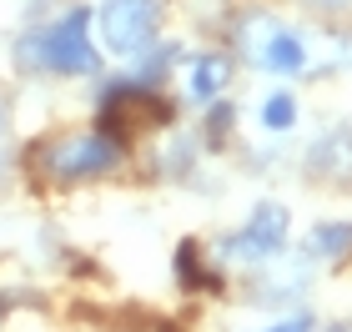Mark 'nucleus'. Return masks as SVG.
<instances>
[{
  "instance_id": "nucleus-2",
  "label": "nucleus",
  "mask_w": 352,
  "mask_h": 332,
  "mask_svg": "<svg viewBox=\"0 0 352 332\" xmlns=\"http://www.w3.org/2000/svg\"><path fill=\"white\" fill-rule=\"evenodd\" d=\"M91 30L111 56H146L162 36V0H106L91 15Z\"/></svg>"
},
{
  "instance_id": "nucleus-1",
  "label": "nucleus",
  "mask_w": 352,
  "mask_h": 332,
  "mask_svg": "<svg viewBox=\"0 0 352 332\" xmlns=\"http://www.w3.org/2000/svg\"><path fill=\"white\" fill-rule=\"evenodd\" d=\"M21 66L30 71H51V76H96L101 71V51L91 41V10L76 5L66 15H56L51 25L30 30V36L15 45Z\"/></svg>"
},
{
  "instance_id": "nucleus-4",
  "label": "nucleus",
  "mask_w": 352,
  "mask_h": 332,
  "mask_svg": "<svg viewBox=\"0 0 352 332\" xmlns=\"http://www.w3.org/2000/svg\"><path fill=\"white\" fill-rule=\"evenodd\" d=\"M242 51L252 66H262L272 76H297L307 71V41L292 25L272 21V15H247L242 21Z\"/></svg>"
},
{
  "instance_id": "nucleus-9",
  "label": "nucleus",
  "mask_w": 352,
  "mask_h": 332,
  "mask_svg": "<svg viewBox=\"0 0 352 332\" xmlns=\"http://www.w3.org/2000/svg\"><path fill=\"white\" fill-rule=\"evenodd\" d=\"M292 121H297V101L287 96V91H272V96L262 101V126L267 131H287Z\"/></svg>"
},
{
  "instance_id": "nucleus-7",
  "label": "nucleus",
  "mask_w": 352,
  "mask_h": 332,
  "mask_svg": "<svg viewBox=\"0 0 352 332\" xmlns=\"http://www.w3.org/2000/svg\"><path fill=\"white\" fill-rule=\"evenodd\" d=\"M312 171H322V177H352V131L338 126V131H327V141H317L312 146Z\"/></svg>"
},
{
  "instance_id": "nucleus-11",
  "label": "nucleus",
  "mask_w": 352,
  "mask_h": 332,
  "mask_svg": "<svg viewBox=\"0 0 352 332\" xmlns=\"http://www.w3.org/2000/svg\"><path fill=\"white\" fill-rule=\"evenodd\" d=\"M327 332H342V327H327Z\"/></svg>"
},
{
  "instance_id": "nucleus-6",
  "label": "nucleus",
  "mask_w": 352,
  "mask_h": 332,
  "mask_svg": "<svg viewBox=\"0 0 352 332\" xmlns=\"http://www.w3.org/2000/svg\"><path fill=\"white\" fill-rule=\"evenodd\" d=\"M227 81H232V66H227V56H217V51L182 60V91L191 101H217L221 91H227Z\"/></svg>"
},
{
  "instance_id": "nucleus-10",
  "label": "nucleus",
  "mask_w": 352,
  "mask_h": 332,
  "mask_svg": "<svg viewBox=\"0 0 352 332\" xmlns=\"http://www.w3.org/2000/svg\"><path fill=\"white\" fill-rule=\"evenodd\" d=\"M262 332H312V322H307V318H282V322H272V327H262Z\"/></svg>"
},
{
  "instance_id": "nucleus-12",
  "label": "nucleus",
  "mask_w": 352,
  "mask_h": 332,
  "mask_svg": "<svg viewBox=\"0 0 352 332\" xmlns=\"http://www.w3.org/2000/svg\"><path fill=\"white\" fill-rule=\"evenodd\" d=\"M0 126H6V121H0Z\"/></svg>"
},
{
  "instance_id": "nucleus-8",
  "label": "nucleus",
  "mask_w": 352,
  "mask_h": 332,
  "mask_svg": "<svg viewBox=\"0 0 352 332\" xmlns=\"http://www.w3.org/2000/svg\"><path fill=\"white\" fill-rule=\"evenodd\" d=\"M307 247L317 257H352V221H322Z\"/></svg>"
},
{
  "instance_id": "nucleus-5",
  "label": "nucleus",
  "mask_w": 352,
  "mask_h": 332,
  "mask_svg": "<svg viewBox=\"0 0 352 332\" xmlns=\"http://www.w3.org/2000/svg\"><path fill=\"white\" fill-rule=\"evenodd\" d=\"M287 247V207H277V201H262V207H252V217L227 236V257L236 262H267L277 257V252Z\"/></svg>"
},
{
  "instance_id": "nucleus-3",
  "label": "nucleus",
  "mask_w": 352,
  "mask_h": 332,
  "mask_svg": "<svg viewBox=\"0 0 352 332\" xmlns=\"http://www.w3.org/2000/svg\"><path fill=\"white\" fill-rule=\"evenodd\" d=\"M45 171L56 181H86V177H101L121 162V141L111 131H76V136H60L45 146Z\"/></svg>"
}]
</instances>
